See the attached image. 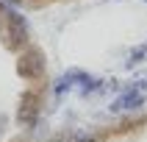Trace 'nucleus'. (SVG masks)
Wrapping results in <instances>:
<instances>
[{
    "label": "nucleus",
    "instance_id": "6e6552de",
    "mask_svg": "<svg viewBox=\"0 0 147 142\" xmlns=\"http://www.w3.org/2000/svg\"><path fill=\"white\" fill-rule=\"evenodd\" d=\"M47 142H64V139H61V137H53V139H47Z\"/></svg>",
    "mask_w": 147,
    "mask_h": 142
},
{
    "label": "nucleus",
    "instance_id": "423d86ee",
    "mask_svg": "<svg viewBox=\"0 0 147 142\" xmlns=\"http://www.w3.org/2000/svg\"><path fill=\"white\" fill-rule=\"evenodd\" d=\"M142 58H147V45H142V48H136V50H133V53H131V61H128V64H139V61H142Z\"/></svg>",
    "mask_w": 147,
    "mask_h": 142
},
{
    "label": "nucleus",
    "instance_id": "7ed1b4c3",
    "mask_svg": "<svg viewBox=\"0 0 147 142\" xmlns=\"http://www.w3.org/2000/svg\"><path fill=\"white\" fill-rule=\"evenodd\" d=\"M25 42H28V25H25V20L20 14H14V11H8L6 14V45L8 48H22Z\"/></svg>",
    "mask_w": 147,
    "mask_h": 142
},
{
    "label": "nucleus",
    "instance_id": "1a4fd4ad",
    "mask_svg": "<svg viewBox=\"0 0 147 142\" xmlns=\"http://www.w3.org/2000/svg\"><path fill=\"white\" fill-rule=\"evenodd\" d=\"M0 11H3V6H0Z\"/></svg>",
    "mask_w": 147,
    "mask_h": 142
},
{
    "label": "nucleus",
    "instance_id": "f03ea898",
    "mask_svg": "<svg viewBox=\"0 0 147 142\" xmlns=\"http://www.w3.org/2000/svg\"><path fill=\"white\" fill-rule=\"evenodd\" d=\"M39 109H42V98L36 92H25L20 106H17V123L22 128H33L36 120H39Z\"/></svg>",
    "mask_w": 147,
    "mask_h": 142
},
{
    "label": "nucleus",
    "instance_id": "20e7f679",
    "mask_svg": "<svg viewBox=\"0 0 147 142\" xmlns=\"http://www.w3.org/2000/svg\"><path fill=\"white\" fill-rule=\"evenodd\" d=\"M142 106H144V92L128 89L111 103V111H136V109H142Z\"/></svg>",
    "mask_w": 147,
    "mask_h": 142
},
{
    "label": "nucleus",
    "instance_id": "f257e3e1",
    "mask_svg": "<svg viewBox=\"0 0 147 142\" xmlns=\"http://www.w3.org/2000/svg\"><path fill=\"white\" fill-rule=\"evenodd\" d=\"M45 56H42L36 48L25 50L22 56H20V61H17V73L22 75V78H31V81H39L42 75H45Z\"/></svg>",
    "mask_w": 147,
    "mask_h": 142
},
{
    "label": "nucleus",
    "instance_id": "0eeeda50",
    "mask_svg": "<svg viewBox=\"0 0 147 142\" xmlns=\"http://www.w3.org/2000/svg\"><path fill=\"white\" fill-rule=\"evenodd\" d=\"M67 89H69V81H67V78H61V81L56 84V95H58V98H61V95H64Z\"/></svg>",
    "mask_w": 147,
    "mask_h": 142
},
{
    "label": "nucleus",
    "instance_id": "39448f33",
    "mask_svg": "<svg viewBox=\"0 0 147 142\" xmlns=\"http://www.w3.org/2000/svg\"><path fill=\"white\" fill-rule=\"evenodd\" d=\"M64 142H97V134H86L83 128H72V131H67Z\"/></svg>",
    "mask_w": 147,
    "mask_h": 142
}]
</instances>
